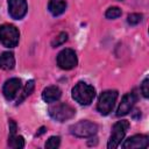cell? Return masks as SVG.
<instances>
[{"label": "cell", "instance_id": "21", "mask_svg": "<svg viewBox=\"0 0 149 149\" xmlns=\"http://www.w3.org/2000/svg\"><path fill=\"white\" fill-rule=\"evenodd\" d=\"M141 93L146 99L149 97V78L148 77H146L141 84Z\"/></svg>", "mask_w": 149, "mask_h": 149}, {"label": "cell", "instance_id": "7", "mask_svg": "<svg viewBox=\"0 0 149 149\" xmlns=\"http://www.w3.org/2000/svg\"><path fill=\"white\" fill-rule=\"evenodd\" d=\"M78 64V57L73 49L65 48L57 55V65L62 70H71Z\"/></svg>", "mask_w": 149, "mask_h": 149}, {"label": "cell", "instance_id": "17", "mask_svg": "<svg viewBox=\"0 0 149 149\" xmlns=\"http://www.w3.org/2000/svg\"><path fill=\"white\" fill-rule=\"evenodd\" d=\"M121 14H122V12H121V9L119 7L112 6V7L107 8V10L105 13V16L108 20H114V19H118L119 16H121Z\"/></svg>", "mask_w": 149, "mask_h": 149}, {"label": "cell", "instance_id": "1", "mask_svg": "<svg viewBox=\"0 0 149 149\" xmlns=\"http://www.w3.org/2000/svg\"><path fill=\"white\" fill-rule=\"evenodd\" d=\"M71 94H72V99L77 101L79 105L87 106L95 98V88L85 81H78L72 87Z\"/></svg>", "mask_w": 149, "mask_h": 149}, {"label": "cell", "instance_id": "13", "mask_svg": "<svg viewBox=\"0 0 149 149\" xmlns=\"http://www.w3.org/2000/svg\"><path fill=\"white\" fill-rule=\"evenodd\" d=\"M66 0H49L48 10L52 16H59L66 10Z\"/></svg>", "mask_w": 149, "mask_h": 149}, {"label": "cell", "instance_id": "5", "mask_svg": "<svg viewBox=\"0 0 149 149\" xmlns=\"http://www.w3.org/2000/svg\"><path fill=\"white\" fill-rule=\"evenodd\" d=\"M118 95H119L118 91H115V90L104 91L99 95V99H98V102H97L98 112L101 115H108L113 111V108H114V105L116 102Z\"/></svg>", "mask_w": 149, "mask_h": 149}, {"label": "cell", "instance_id": "14", "mask_svg": "<svg viewBox=\"0 0 149 149\" xmlns=\"http://www.w3.org/2000/svg\"><path fill=\"white\" fill-rule=\"evenodd\" d=\"M15 68V57L10 51H5L0 54V69L9 71Z\"/></svg>", "mask_w": 149, "mask_h": 149}, {"label": "cell", "instance_id": "18", "mask_svg": "<svg viewBox=\"0 0 149 149\" xmlns=\"http://www.w3.org/2000/svg\"><path fill=\"white\" fill-rule=\"evenodd\" d=\"M66 41H68V33L62 31V33H59V34L52 40V42H51V47H52V48H57V47L64 44Z\"/></svg>", "mask_w": 149, "mask_h": 149}, {"label": "cell", "instance_id": "9", "mask_svg": "<svg viewBox=\"0 0 149 149\" xmlns=\"http://www.w3.org/2000/svg\"><path fill=\"white\" fill-rule=\"evenodd\" d=\"M28 12L27 0H8V14L14 20H22Z\"/></svg>", "mask_w": 149, "mask_h": 149}, {"label": "cell", "instance_id": "20", "mask_svg": "<svg viewBox=\"0 0 149 149\" xmlns=\"http://www.w3.org/2000/svg\"><path fill=\"white\" fill-rule=\"evenodd\" d=\"M61 144V137L59 136H50L45 142V148L48 149H57Z\"/></svg>", "mask_w": 149, "mask_h": 149}, {"label": "cell", "instance_id": "2", "mask_svg": "<svg viewBox=\"0 0 149 149\" xmlns=\"http://www.w3.org/2000/svg\"><path fill=\"white\" fill-rule=\"evenodd\" d=\"M48 114L57 122H65L76 115V109L66 102H52L48 108Z\"/></svg>", "mask_w": 149, "mask_h": 149}, {"label": "cell", "instance_id": "8", "mask_svg": "<svg viewBox=\"0 0 149 149\" xmlns=\"http://www.w3.org/2000/svg\"><path fill=\"white\" fill-rule=\"evenodd\" d=\"M21 88H22L21 79L16 78V77H13V78H9L5 81V84L2 86V94H3L6 100L12 101L17 95V93H20Z\"/></svg>", "mask_w": 149, "mask_h": 149}, {"label": "cell", "instance_id": "3", "mask_svg": "<svg viewBox=\"0 0 149 149\" xmlns=\"http://www.w3.org/2000/svg\"><path fill=\"white\" fill-rule=\"evenodd\" d=\"M130 123L127 120H120L116 121L113 127H112V132L107 142V148L108 149H115L121 144V141L123 140L127 130L129 129Z\"/></svg>", "mask_w": 149, "mask_h": 149}, {"label": "cell", "instance_id": "6", "mask_svg": "<svg viewBox=\"0 0 149 149\" xmlns=\"http://www.w3.org/2000/svg\"><path fill=\"white\" fill-rule=\"evenodd\" d=\"M98 132V126L97 123L88 121V120H80L72 126H70V133L77 137L86 139V137H92L97 134Z\"/></svg>", "mask_w": 149, "mask_h": 149}, {"label": "cell", "instance_id": "16", "mask_svg": "<svg viewBox=\"0 0 149 149\" xmlns=\"http://www.w3.org/2000/svg\"><path fill=\"white\" fill-rule=\"evenodd\" d=\"M8 147L14 149H21L24 147V139L21 135H9L8 137Z\"/></svg>", "mask_w": 149, "mask_h": 149}, {"label": "cell", "instance_id": "22", "mask_svg": "<svg viewBox=\"0 0 149 149\" xmlns=\"http://www.w3.org/2000/svg\"><path fill=\"white\" fill-rule=\"evenodd\" d=\"M8 126H9V135H14V134H16V123H15V121L14 120H9V122H8Z\"/></svg>", "mask_w": 149, "mask_h": 149}, {"label": "cell", "instance_id": "24", "mask_svg": "<svg viewBox=\"0 0 149 149\" xmlns=\"http://www.w3.org/2000/svg\"><path fill=\"white\" fill-rule=\"evenodd\" d=\"M120 1H121V0H120Z\"/></svg>", "mask_w": 149, "mask_h": 149}, {"label": "cell", "instance_id": "19", "mask_svg": "<svg viewBox=\"0 0 149 149\" xmlns=\"http://www.w3.org/2000/svg\"><path fill=\"white\" fill-rule=\"evenodd\" d=\"M143 19V15L140 13H132L127 16V23L129 26H136L139 24Z\"/></svg>", "mask_w": 149, "mask_h": 149}, {"label": "cell", "instance_id": "4", "mask_svg": "<svg viewBox=\"0 0 149 149\" xmlns=\"http://www.w3.org/2000/svg\"><path fill=\"white\" fill-rule=\"evenodd\" d=\"M20 31L10 23H3L0 26V42L7 48H15L19 44Z\"/></svg>", "mask_w": 149, "mask_h": 149}, {"label": "cell", "instance_id": "15", "mask_svg": "<svg viewBox=\"0 0 149 149\" xmlns=\"http://www.w3.org/2000/svg\"><path fill=\"white\" fill-rule=\"evenodd\" d=\"M34 88H35V81H34L33 79L28 80V81L26 83L24 87L22 88L21 93H19V98H17V100H16V105L21 104V102H22V101H23V100H24L27 97H29V95L33 93Z\"/></svg>", "mask_w": 149, "mask_h": 149}, {"label": "cell", "instance_id": "11", "mask_svg": "<svg viewBox=\"0 0 149 149\" xmlns=\"http://www.w3.org/2000/svg\"><path fill=\"white\" fill-rule=\"evenodd\" d=\"M148 146H149V137L147 135H142V134L133 135V136L128 137L127 140H125V142L121 144V147L125 149L147 148Z\"/></svg>", "mask_w": 149, "mask_h": 149}, {"label": "cell", "instance_id": "12", "mask_svg": "<svg viewBox=\"0 0 149 149\" xmlns=\"http://www.w3.org/2000/svg\"><path fill=\"white\" fill-rule=\"evenodd\" d=\"M62 97V91L58 86L56 85H51V86H48L45 87L43 91H42V99L44 102L47 104H52V102H56L59 100V98Z\"/></svg>", "mask_w": 149, "mask_h": 149}, {"label": "cell", "instance_id": "10", "mask_svg": "<svg viewBox=\"0 0 149 149\" xmlns=\"http://www.w3.org/2000/svg\"><path fill=\"white\" fill-rule=\"evenodd\" d=\"M137 100V94L133 91V92H128L126 93L122 99H121V102L119 104L118 106V109H116V116H123V115H127L134 107L135 102Z\"/></svg>", "mask_w": 149, "mask_h": 149}, {"label": "cell", "instance_id": "23", "mask_svg": "<svg viewBox=\"0 0 149 149\" xmlns=\"http://www.w3.org/2000/svg\"><path fill=\"white\" fill-rule=\"evenodd\" d=\"M44 132H45V128H44V127H41V128H40V132H38V133H36V135H37V136H40V135H41V134H43Z\"/></svg>", "mask_w": 149, "mask_h": 149}]
</instances>
